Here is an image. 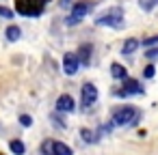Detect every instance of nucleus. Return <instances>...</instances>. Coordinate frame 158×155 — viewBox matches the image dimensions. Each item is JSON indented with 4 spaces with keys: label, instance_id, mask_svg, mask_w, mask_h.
Here are the masks:
<instances>
[{
    "label": "nucleus",
    "instance_id": "21",
    "mask_svg": "<svg viewBox=\"0 0 158 155\" xmlns=\"http://www.w3.org/2000/svg\"><path fill=\"white\" fill-rule=\"evenodd\" d=\"M154 43H158V35H154L149 39H143V45H154Z\"/></svg>",
    "mask_w": 158,
    "mask_h": 155
},
{
    "label": "nucleus",
    "instance_id": "17",
    "mask_svg": "<svg viewBox=\"0 0 158 155\" xmlns=\"http://www.w3.org/2000/svg\"><path fill=\"white\" fill-rule=\"evenodd\" d=\"M82 136H85V142H95V140H98L95 134H91L89 129H82Z\"/></svg>",
    "mask_w": 158,
    "mask_h": 155
},
{
    "label": "nucleus",
    "instance_id": "3",
    "mask_svg": "<svg viewBox=\"0 0 158 155\" xmlns=\"http://www.w3.org/2000/svg\"><path fill=\"white\" fill-rule=\"evenodd\" d=\"M44 2L46 0H15V11L28 17H37L44 11Z\"/></svg>",
    "mask_w": 158,
    "mask_h": 155
},
{
    "label": "nucleus",
    "instance_id": "4",
    "mask_svg": "<svg viewBox=\"0 0 158 155\" xmlns=\"http://www.w3.org/2000/svg\"><path fill=\"white\" fill-rule=\"evenodd\" d=\"M141 93H143V86H141L136 80H130V78H126L123 88H119V91H117V95H119V97H130V95H141Z\"/></svg>",
    "mask_w": 158,
    "mask_h": 155
},
{
    "label": "nucleus",
    "instance_id": "6",
    "mask_svg": "<svg viewBox=\"0 0 158 155\" xmlns=\"http://www.w3.org/2000/svg\"><path fill=\"white\" fill-rule=\"evenodd\" d=\"M87 13H89V5H87V2H76V5L72 7V17L67 20V24H69V26H72V24H78Z\"/></svg>",
    "mask_w": 158,
    "mask_h": 155
},
{
    "label": "nucleus",
    "instance_id": "15",
    "mask_svg": "<svg viewBox=\"0 0 158 155\" xmlns=\"http://www.w3.org/2000/svg\"><path fill=\"white\" fill-rule=\"evenodd\" d=\"M139 5H141V9H145V11H152V9L158 5V0H139Z\"/></svg>",
    "mask_w": 158,
    "mask_h": 155
},
{
    "label": "nucleus",
    "instance_id": "22",
    "mask_svg": "<svg viewBox=\"0 0 158 155\" xmlns=\"http://www.w3.org/2000/svg\"><path fill=\"white\" fill-rule=\"evenodd\" d=\"M147 56H149V58H156V56H158V48H154V50H149V52H147Z\"/></svg>",
    "mask_w": 158,
    "mask_h": 155
},
{
    "label": "nucleus",
    "instance_id": "1",
    "mask_svg": "<svg viewBox=\"0 0 158 155\" xmlns=\"http://www.w3.org/2000/svg\"><path fill=\"white\" fill-rule=\"evenodd\" d=\"M141 118V110L132 106H121L113 112V125H134Z\"/></svg>",
    "mask_w": 158,
    "mask_h": 155
},
{
    "label": "nucleus",
    "instance_id": "13",
    "mask_svg": "<svg viewBox=\"0 0 158 155\" xmlns=\"http://www.w3.org/2000/svg\"><path fill=\"white\" fill-rule=\"evenodd\" d=\"M136 48H139V41H136V39H128V41L123 43L121 54H132V52H136Z\"/></svg>",
    "mask_w": 158,
    "mask_h": 155
},
{
    "label": "nucleus",
    "instance_id": "18",
    "mask_svg": "<svg viewBox=\"0 0 158 155\" xmlns=\"http://www.w3.org/2000/svg\"><path fill=\"white\" fill-rule=\"evenodd\" d=\"M20 123H22L24 127H31V125H33V118H31L28 114H22V116H20Z\"/></svg>",
    "mask_w": 158,
    "mask_h": 155
},
{
    "label": "nucleus",
    "instance_id": "14",
    "mask_svg": "<svg viewBox=\"0 0 158 155\" xmlns=\"http://www.w3.org/2000/svg\"><path fill=\"white\" fill-rule=\"evenodd\" d=\"M5 35H7V39H9V41H18V39H20V35H22V30H20L18 26H9Z\"/></svg>",
    "mask_w": 158,
    "mask_h": 155
},
{
    "label": "nucleus",
    "instance_id": "19",
    "mask_svg": "<svg viewBox=\"0 0 158 155\" xmlns=\"http://www.w3.org/2000/svg\"><path fill=\"white\" fill-rule=\"evenodd\" d=\"M41 149H44L46 155H52V140H46V142L41 144Z\"/></svg>",
    "mask_w": 158,
    "mask_h": 155
},
{
    "label": "nucleus",
    "instance_id": "16",
    "mask_svg": "<svg viewBox=\"0 0 158 155\" xmlns=\"http://www.w3.org/2000/svg\"><path fill=\"white\" fill-rule=\"evenodd\" d=\"M0 17L11 20V17H13V11H11V9H7V7H0Z\"/></svg>",
    "mask_w": 158,
    "mask_h": 155
},
{
    "label": "nucleus",
    "instance_id": "12",
    "mask_svg": "<svg viewBox=\"0 0 158 155\" xmlns=\"http://www.w3.org/2000/svg\"><path fill=\"white\" fill-rule=\"evenodd\" d=\"M9 149H11L13 155H24V153H26V146H24L22 140H11V142H9Z\"/></svg>",
    "mask_w": 158,
    "mask_h": 155
},
{
    "label": "nucleus",
    "instance_id": "2",
    "mask_svg": "<svg viewBox=\"0 0 158 155\" xmlns=\"http://www.w3.org/2000/svg\"><path fill=\"white\" fill-rule=\"evenodd\" d=\"M98 26H110V28H121V24H123V11L119 9V7H113V9H108L106 13H102L98 20Z\"/></svg>",
    "mask_w": 158,
    "mask_h": 155
},
{
    "label": "nucleus",
    "instance_id": "5",
    "mask_svg": "<svg viewBox=\"0 0 158 155\" xmlns=\"http://www.w3.org/2000/svg\"><path fill=\"white\" fill-rule=\"evenodd\" d=\"M95 101H98V86L91 84V82H87V84L82 86V103H85V108H89V106H93Z\"/></svg>",
    "mask_w": 158,
    "mask_h": 155
},
{
    "label": "nucleus",
    "instance_id": "11",
    "mask_svg": "<svg viewBox=\"0 0 158 155\" xmlns=\"http://www.w3.org/2000/svg\"><path fill=\"white\" fill-rule=\"evenodd\" d=\"M110 73H113V78H117V80H126V78H128L126 67H121L119 63H113V65H110Z\"/></svg>",
    "mask_w": 158,
    "mask_h": 155
},
{
    "label": "nucleus",
    "instance_id": "10",
    "mask_svg": "<svg viewBox=\"0 0 158 155\" xmlns=\"http://www.w3.org/2000/svg\"><path fill=\"white\" fill-rule=\"evenodd\" d=\"M52 155H74V153H72V149H69L67 144L52 140Z\"/></svg>",
    "mask_w": 158,
    "mask_h": 155
},
{
    "label": "nucleus",
    "instance_id": "20",
    "mask_svg": "<svg viewBox=\"0 0 158 155\" xmlns=\"http://www.w3.org/2000/svg\"><path fill=\"white\" fill-rule=\"evenodd\" d=\"M154 73H156V67L154 65H147L145 67V78H154Z\"/></svg>",
    "mask_w": 158,
    "mask_h": 155
},
{
    "label": "nucleus",
    "instance_id": "8",
    "mask_svg": "<svg viewBox=\"0 0 158 155\" xmlns=\"http://www.w3.org/2000/svg\"><path fill=\"white\" fill-rule=\"evenodd\" d=\"M56 110H61V112H74V110H76L74 97H69V95H61V97L56 99Z\"/></svg>",
    "mask_w": 158,
    "mask_h": 155
},
{
    "label": "nucleus",
    "instance_id": "9",
    "mask_svg": "<svg viewBox=\"0 0 158 155\" xmlns=\"http://www.w3.org/2000/svg\"><path fill=\"white\" fill-rule=\"evenodd\" d=\"M76 58H78V63H82V65H89L91 63V45H80V50H78V54H76Z\"/></svg>",
    "mask_w": 158,
    "mask_h": 155
},
{
    "label": "nucleus",
    "instance_id": "7",
    "mask_svg": "<svg viewBox=\"0 0 158 155\" xmlns=\"http://www.w3.org/2000/svg\"><path fill=\"white\" fill-rule=\"evenodd\" d=\"M78 67H80V63H78L76 54H74V52H67V54L63 56V71H65L67 76H74V73L78 71Z\"/></svg>",
    "mask_w": 158,
    "mask_h": 155
}]
</instances>
